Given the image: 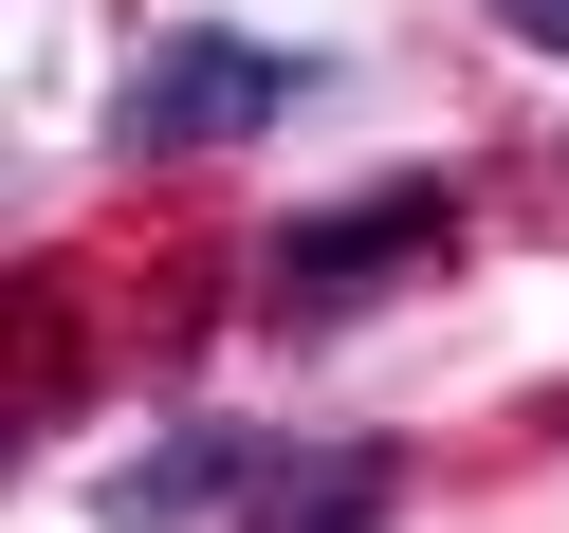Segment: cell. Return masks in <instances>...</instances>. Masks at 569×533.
I'll return each mask as SVG.
<instances>
[{
	"mask_svg": "<svg viewBox=\"0 0 569 533\" xmlns=\"http://www.w3.org/2000/svg\"><path fill=\"white\" fill-rule=\"evenodd\" d=\"M441 239H459V185H441V166H386V185H349V203H295V221H276L258 295L312 332V313H368L386 276H422Z\"/></svg>",
	"mask_w": 569,
	"mask_h": 533,
	"instance_id": "cell-2",
	"label": "cell"
},
{
	"mask_svg": "<svg viewBox=\"0 0 569 533\" xmlns=\"http://www.w3.org/2000/svg\"><path fill=\"white\" fill-rule=\"evenodd\" d=\"M496 38H532V56H569V0H496Z\"/></svg>",
	"mask_w": 569,
	"mask_h": 533,
	"instance_id": "cell-5",
	"label": "cell"
},
{
	"mask_svg": "<svg viewBox=\"0 0 569 533\" xmlns=\"http://www.w3.org/2000/svg\"><path fill=\"white\" fill-rule=\"evenodd\" d=\"M239 478H258V442H239V423H166L148 460H111V478H92V533H202Z\"/></svg>",
	"mask_w": 569,
	"mask_h": 533,
	"instance_id": "cell-3",
	"label": "cell"
},
{
	"mask_svg": "<svg viewBox=\"0 0 569 533\" xmlns=\"http://www.w3.org/2000/svg\"><path fill=\"white\" fill-rule=\"evenodd\" d=\"M295 92H312V56L239 38V19H184V38H148V56H129L111 148H129V166H184V148H239V129H276Z\"/></svg>",
	"mask_w": 569,
	"mask_h": 533,
	"instance_id": "cell-1",
	"label": "cell"
},
{
	"mask_svg": "<svg viewBox=\"0 0 569 533\" xmlns=\"http://www.w3.org/2000/svg\"><path fill=\"white\" fill-rule=\"evenodd\" d=\"M386 496H405V460H386V442H331V460H295V478H258V533H368Z\"/></svg>",
	"mask_w": 569,
	"mask_h": 533,
	"instance_id": "cell-4",
	"label": "cell"
}]
</instances>
